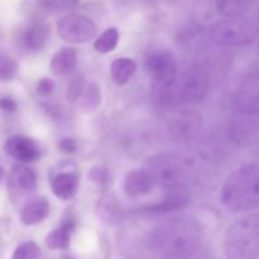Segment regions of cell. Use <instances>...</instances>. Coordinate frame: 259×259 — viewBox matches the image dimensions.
Instances as JSON below:
<instances>
[{
	"label": "cell",
	"mask_w": 259,
	"mask_h": 259,
	"mask_svg": "<svg viewBox=\"0 0 259 259\" xmlns=\"http://www.w3.org/2000/svg\"><path fill=\"white\" fill-rule=\"evenodd\" d=\"M137 65L134 61L126 57L118 58L111 63V78L116 85H125L136 72Z\"/></svg>",
	"instance_id": "18"
},
{
	"label": "cell",
	"mask_w": 259,
	"mask_h": 259,
	"mask_svg": "<svg viewBox=\"0 0 259 259\" xmlns=\"http://www.w3.org/2000/svg\"><path fill=\"white\" fill-rule=\"evenodd\" d=\"M77 65V52L73 48L65 47L55 53L51 60V71L56 76L68 75L75 70Z\"/></svg>",
	"instance_id": "15"
},
{
	"label": "cell",
	"mask_w": 259,
	"mask_h": 259,
	"mask_svg": "<svg viewBox=\"0 0 259 259\" xmlns=\"http://www.w3.org/2000/svg\"><path fill=\"white\" fill-rule=\"evenodd\" d=\"M119 42V32L116 28L106 29L94 43V48L99 53H109L115 50Z\"/></svg>",
	"instance_id": "21"
},
{
	"label": "cell",
	"mask_w": 259,
	"mask_h": 259,
	"mask_svg": "<svg viewBox=\"0 0 259 259\" xmlns=\"http://www.w3.org/2000/svg\"><path fill=\"white\" fill-rule=\"evenodd\" d=\"M58 148L62 153L71 154L73 152H76V148H77V144H76L75 139L72 138H63L58 142Z\"/></svg>",
	"instance_id": "28"
},
{
	"label": "cell",
	"mask_w": 259,
	"mask_h": 259,
	"mask_svg": "<svg viewBox=\"0 0 259 259\" xmlns=\"http://www.w3.org/2000/svg\"><path fill=\"white\" fill-rule=\"evenodd\" d=\"M252 4L253 0H217L219 13L228 18L240 17L249 9Z\"/></svg>",
	"instance_id": "20"
},
{
	"label": "cell",
	"mask_w": 259,
	"mask_h": 259,
	"mask_svg": "<svg viewBox=\"0 0 259 259\" xmlns=\"http://www.w3.org/2000/svg\"><path fill=\"white\" fill-rule=\"evenodd\" d=\"M144 67L161 89L171 86L177 77L176 60L168 51L159 50L149 53L144 60Z\"/></svg>",
	"instance_id": "6"
},
{
	"label": "cell",
	"mask_w": 259,
	"mask_h": 259,
	"mask_svg": "<svg viewBox=\"0 0 259 259\" xmlns=\"http://www.w3.org/2000/svg\"><path fill=\"white\" fill-rule=\"evenodd\" d=\"M10 189L19 195L32 194L37 187V177L35 174L28 167L18 164L13 167L9 175Z\"/></svg>",
	"instance_id": "13"
},
{
	"label": "cell",
	"mask_w": 259,
	"mask_h": 259,
	"mask_svg": "<svg viewBox=\"0 0 259 259\" xmlns=\"http://www.w3.org/2000/svg\"><path fill=\"white\" fill-rule=\"evenodd\" d=\"M90 179L94 182H98V184H104L108 180V172L104 168H100V167H94L90 171Z\"/></svg>",
	"instance_id": "29"
},
{
	"label": "cell",
	"mask_w": 259,
	"mask_h": 259,
	"mask_svg": "<svg viewBox=\"0 0 259 259\" xmlns=\"http://www.w3.org/2000/svg\"><path fill=\"white\" fill-rule=\"evenodd\" d=\"M5 152L8 156L22 163H32L40 156L38 144L33 139L24 136L10 137L5 143Z\"/></svg>",
	"instance_id": "10"
},
{
	"label": "cell",
	"mask_w": 259,
	"mask_h": 259,
	"mask_svg": "<svg viewBox=\"0 0 259 259\" xmlns=\"http://www.w3.org/2000/svg\"><path fill=\"white\" fill-rule=\"evenodd\" d=\"M50 214V204L43 197L32 200L25 204L20 212V220L24 225H34L43 222Z\"/></svg>",
	"instance_id": "16"
},
{
	"label": "cell",
	"mask_w": 259,
	"mask_h": 259,
	"mask_svg": "<svg viewBox=\"0 0 259 259\" xmlns=\"http://www.w3.org/2000/svg\"><path fill=\"white\" fill-rule=\"evenodd\" d=\"M51 189L58 199L70 200L77 192L78 180L71 172H60L51 179Z\"/></svg>",
	"instance_id": "14"
},
{
	"label": "cell",
	"mask_w": 259,
	"mask_h": 259,
	"mask_svg": "<svg viewBox=\"0 0 259 259\" xmlns=\"http://www.w3.org/2000/svg\"><path fill=\"white\" fill-rule=\"evenodd\" d=\"M227 259H257L259 255V214L235 220L224 239Z\"/></svg>",
	"instance_id": "2"
},
{
	"label": "cell",
	"mask_w": 259,
	"mask_h": 259,
	"mask_svg": "<svg viewBox=\"0 0 259 259\" xmlns=\"http://www.w3.org/2000/svg\"><path fill=\"white\" fill-rule=\"evenodd\" d=\"M223 205L232 211L259 207V163H247L233 171L220 192Z\"/></svg>",
	"instance_id": "1"
},
{
	"label": "cell",
	"mask_w": 259,
	"mask_h": 259,
	"mask_svg": "<svg viewBox=\"0 0 259 259\" xmlns=\"http://www.w3.org/2000/svg\"><path fill=\"white\" fill-rule=\"evenodd\" d=\"M0 109L8 111V113H13L17 109V103L9 96H4V98L0 99Z\"/></svg>",
	"instance_id": "30"
},
{
	"label": "cell",
	"mask_w": 259,
	"mask_h": 259,
	"mask_svg": "<svg viewBox=\"0 0 259 259\" xmlns=\"http://www.w3.org/2000/svg\"><path fill=\"white\" fill-rule=\"evenodd\" d=\"M162 243L174 257L180 258L189 255L196 249L199 234L190 223H181L166 230L162 237Z\"/></svg>",
	"instance_id": "5"
},
{
	"label": "cell",
	"mask_w": 259,
	"mask_h": 259,
	"mask_svg": "<svg viewBox=\"0 0 259 259\" xmlns=\"http://www.w3.org/2000/svg\"><path fill=\"white\" fill-rule=\"evenodd\" d=\"M40 5L46 8V9L51 10V12L60 13V12H67V10L73 9L77 7L80 0H38Z\"/></svg>",
	"instance_id": "25"
},
{
	"label": "cell",
	"mask_w": 259,
	"mask_h": 259,
	"mask_svg": "<svg viewBox=\"0 0 259 259\" xmlns=\"http://www.w3.org/2000/svg\"><path fill=\"white\" fill-rule=\"evenodd\" d=\"M235 106L244 116L259 114V70L248 73L235 93Z\"/></svg>",
	"instance_id": "8"
},
{
	"label": "cell",
	"mask_w": 259,
	"mask_h": 259,
	"mask_svg": "<svg viewBox=\"0 0 259 259\" xmlns=\"http://www.w3.org/2000/svg\"><path fill=\"white\" fill-rule=\"evenodd\" d=\"M62 259H72V258H70V257H65V258H62Z\"/></svg>",
	"instance_id": "32"
},
{
	"label": "cell",
	"mask_w": 259,
	"mask_h": 259,
	"mask_svg": "<svg viewBox=\"0 0 259 259\" xmlns=\"http://www.w3.org/2000/svg\"><path fill=\"white\" fill-rule=\"evenodd\" d=\"M258 47H259V42H258Z\"/></svg>",
	"instance_id": "34"
},
{
	"label": "cell",
	"mask_w": 259,
	"mask_h": 259,
	"mask_svg": "<svg viewBox=\"0 0 259 259\" xmlns=\"http://www.w3.org/2000/svg\"><path fill=\"white\" fill-rule=\"evenodd\" d=\"M18 72V63L12 57L0 55V81H10Z\"/></svg>",
	"instance_id": "23"
},
{
	"label": "cell",
	"mask_w": 259,
	"mask_h": 259,
	"mask_svg": "<svg viewBox=\"0 0 259 259\" xmlns=\"http://www.w3.org/2000/svg\"><path fill=\"white\" fill-rule=\"evenodd\" d=\"M258 20H259V9H258Z\"/></svg>",
	"instance_id": "33"
},
{
	"label": "cell",
	"mask_w": 259,
	"mask_h": 259,
	"mask_svg": "<svg viewBox=\"0 0 259 259\" xmlns=\"http://www.w3.org/2000/svg\"><path fill=\"white\" fill-rule=\"evenodd\" d=\"M55 91V82L51 78H42L37 85V93L40 96H50Z\"/></svg>",
	"instance_id": "27"
},
{
	"label": "cell",
	"mask_w": 259,
	"mask_h": 259,
	"mask_svg": "<svg viewBox=\"0 0 259 259\" xmlns=\"http://www.w3.org/2000/svg\"><path fill=\"white\" fill-rule=\"evenodd\" d=\"M48 34H50V29L47 25L45 24H35L30 27L29 29L25 32L23 40H24V46L27 50L29 51H39L46 46L48 40Z\"/></svg>",
	"instance_id": "19"
},
{
	"label": "cell",
	"mask_w": 259,
	"mask_h": 259,
	"mask_svg": "<svg viewBox=\"0 0 259 259\" xmlns=\"http://www.w3.org/2000/svg\"><path fill=\"white\" fill-rule=\"evenodd\" d=\"M57 32L68 43H86L96 35V25L83 15L68 14L57 22Z\"/></svg>",
	"instance_id": "7"
},
{
	"label": "cell",
	"mask_w": 259,
	"mask_h": 259,
	"mask_svg": "<svg viewBox=\"0 0 259 259\" xmlns=\"http://www.w3.org/2000/svg\"><path fill=\"white\" fill-rule=\"evenodd\" d=\"M81 95H82V106L85 109L94 110V109H96L100 105L101 93L100 88L96 83H89Z\"/></svg>",
	"instance_id": "22"
},
{
	"label": "cell",
	"mask_w": 259,
	"mask_h": 259,
	"mask_svg": "<svg viewBox=\"0 0 259 259\" xmlns=\"http://www.w3.org/2000/svg\"><path fill=\"white\" fill-rule=\"evenodd\" d=\"M75 228V220L73 218L68 217L67 219H63L62 225L57 229L52 230L50 234L46 237V244L51 249H65L70 243V235L72 229Z\"/></svg>",
	"instance_id": "17"
},
{
	"label": "cell",
	"mask_w": 259,
	"mask_h": 259,
	"mask_svg": "<svg viewBox=\"0 0 259 259\" xmlns=\"http://www.w3.org/2000/svg\"><path fill=\"white\" fill-rule=\"evenodd\" d=\"M154 180L148 171L136 169L126 175L124 180V191L129 197H139L147 195L152 190Z\"/></svg>",
	"instance_id": "12"
},
{
	"label": "cell",
	"mask_w": 259,
	"mask_h": 259,
	"mask_svg": "<svg viewBox=\"0 0 259 259\" xmlns=\"http://www.w3.org/2000/svg\"><path fill=\"white\" fill-rule=\"evenodd\" d=\"M40 257V249L35 243L27 242L20 244L15 249L12 259H38Z\"/></svg>",
	"instance_id": "24"
},
{
	"label": "cell",
	"mask_w": 259,
	"mask_h": 259,
	"mask_svg": "<svg viewBox=\"0 0 259 259\" xmlns=\"http://www.w3.org/2000/svg\"><path fill=\"white\" fill-rule=\"evenodd\" d=\"M258 37V25L253 20L234 17L218 22L210 32V38L215 45L227 47L249 46Z\"/></svg>",
	"instance_id": "3"
},
{
	"label": "cell",
	"mask_w": 259,
	"mask_h": 259,
	"mask_svg": "<svg viewBox=\"0 0 259 259\" xmlns=\"http://www.w3.org/2000/svg\"><path fill=\"white\" fill-rule=\"evenodd\" d=\"M83 91V82L81 77H76L72 82L68 86L67 91V99L70 101H76L81 96Z\"/></svg>",
	"instance_id": "26"
},
{
	"label": "cell",
	"mask_w": 259,
	"mask_h": 259,
	"mask_svg": "<svg viewBox=\"0 0 259 259\" xmlns=\"http://www.w3.org/2000/svg\"><path fill=\"white\" fill-rule=\"evenodd\" d=\"M190 191L182 184H174L167 186L166 194L159 204L151 205L147 207V211L156 214H166V212L176 211L184 209L190 204Z\"/></svg>",
	"instance_id": "9"
},
{
	"label": "cell",
	"mask_w": 259,
	"mask_h": 259,
	"mask_svg": "<svg viewBox=\"0 0 259 259\" xmlns=\"http://www.w3.org/2000/svg\"><path fill=\"white\" fill-rule=\"evenodd\" d=\"M201 126V115L194 111H184L174 119L169 131L172 136L179 141H189L197 136Z\"/></svg>",
	"instance_id": "11"
},
{
	"label": "cell",
	"mask_w": 259,
	"mask_h": 259,
	"mask_svg": "<svg viewBox=\"0 0 259 259\" xmlns=\"http://www.w3.org/2000/svg\"><path fill=\"white\" fill-rule=\"evenodd\" d=\"M172 91L179 103H197L202 100L209 90V78L201 68L192 67L185 71L181 77H176L171 86L166 88Z\"/></svg>",
	"instance_id": "4"
},
{
	"label": "cell",
	"mask_w": 259,
	"mask_h": 259,
	"mask_svg": "<svg viewBox=\"0 0 259 259\" xmlns=\"http://www.w3.org/2000/svg\"><path fill=\"white\" fill-rule=\"evenodd\" d=\"M3 169H2V167H0V181H2V179H3Z\"/></svg>",
	"instance_id": "31"
}]
</instances>
